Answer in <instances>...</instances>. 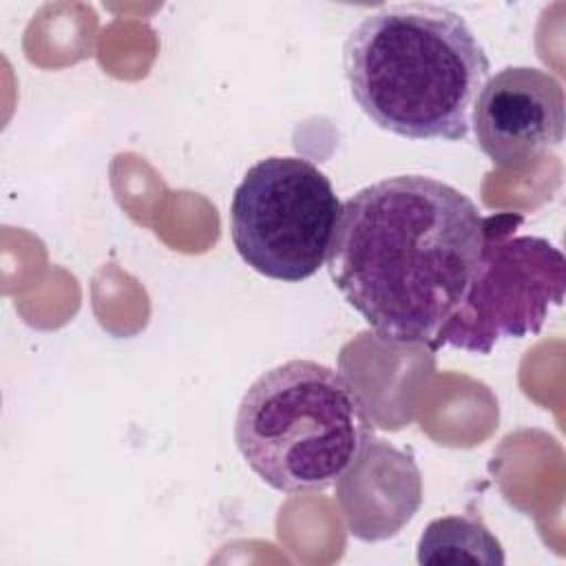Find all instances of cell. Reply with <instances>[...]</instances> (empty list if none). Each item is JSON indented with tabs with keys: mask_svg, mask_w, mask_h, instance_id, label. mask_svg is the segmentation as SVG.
I'll use <instances>...</instances> for the list:
<instances>
[{
	"mask_svg": "<svg viewBox=\"0 0 566 566\" xmlns=\"http://www.w3.org/2000/svg\"><path fill=\"white\" fill-rule=\"evenodd\" d=\"M486 219L460 190L424 175L380 179L343 203L327 272L389 343H431L467 298Z\"/></svg>",
	"mask_w": 566,
	"mask_h": 566,
	"instance_id": "1",
	"label": "cell"
},
{
	"mask_svg": "<svg viewBox=\"0 0 566 566\" xmlns=\"http://www.w3.org/2000/svg\"><path fill=\"white\" fill-rule=\"evenodd\" d=\"M358 108L407 139L458 142L491 62L467 20L440 4L385 7L363 18L343 46Z\"/></svg>",
	"mask_w": 566,
	"mask_h": 566,
	"instance_id": "2",
	"label": "cell"
},
{
	"mask_svg": "<svg viewBox=\"0 0 566 566\" xmlns=\"http://www.w3.org/2000/svg\"><path fill=\"white\" fill-rule=\"evenodd\" d=\"M369 438L371 424L354 385L307 358L263 371L234 418L239 453L268 486L283 493L336 484Z\"/></svg>",
	"mask_w": 566,
	"mask_h": 566,
	"instance_id": "3",
	"label": "cell"
},
{
	"mask_svg": "<svg viewBox=\"0 0 566 566\" xmlns=\"http://www.w3.org/2000/svg\"><path fill=\"white\" fill-rule=\"evenodd\" d=\"M343 203L329 177L303 157H265L230 201V239L259 274L298 283L327 261Z\"/></svg>",
	"mask_w": 566,
	"mask_h": 566,
	"instance_id": "4",
	"label": "cell"
},
{
	"mask_svg": "<svg viewBox=\"0 0 566 566\" xmlns=\"http://www.w3.org/2000/svg\"><path fill=\"white\" fill-rule=\"evenodd\" d=\"M566 259L542 237L489 230L471 290L455 314L429 343L489 354L502 338L537 334L551 312L562 305Z\"/></svg>",
	"mask_w": 566,
	"mask_h": 566,
	"instance_id": "5",
	"label": "cell"
},
{
	"mask_svg": "<svg viewBox=\"0 0 566 566\" xmlns=\"http://www.w3.org/2000/svg\"><path fill=\"white\" fill-rule=\"evenodd\" d=\"M566 106L559 80L535 66H506L473 102L480 150L500 168L522 166L564 139Z\"/></svg>",
	"mask_w": 566,
	"mask_h": 566,
	"instance_id": "6",
	"label": "cell"
},
{
	"mask_svg": "<svg viewBox=\"0 0 566 566\" xmlns=\"http://www.w3.org/2000/svg\"><path fill=\"white\" fill-rule=\"evenodd\" d=\"M336 489L340 506L374 493L345 515L349 533L365 542L396 535L420 504V473L411 458L371 438Z\"/></svg>",
	"mask_w": 566,
	"mask_h": 566,
	"instance_id": "7",
	"label": "cell"
},
{
	"mask_svg": "<svg viewBox=\"0 0 566 566\" xmlns=\"http://www.w3.org/2000/svg\"><path fill=\"white\" fill-rule=\"evenodd\" d=\"M418 564H484L506 562L500 539L471 515H447L427 524L416 546Z\"/></svg>",
	"mask_w": 566,
	"mask_h": 566,
	"instance_id": "8",
	"label": "cell"
}]
</instances>
